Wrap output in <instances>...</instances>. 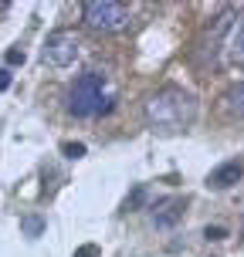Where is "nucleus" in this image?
<instances>
[{
  "label": "nucleus",
  "instance_id": "1",
  "mask_svg": "<svg viewBox=\"0 0 244 257\" xmlns=\"http://www.w3.org/2000/svg\"><path fill=\"white\" fill-rule=\"evenodd\" d=\"M193 118H197V102L190 91L177 88V85H167L146 98V122L153 128L177 132V128H187Z\"/></svg>",
  "mask_w": 244,
  "mask_h": 257
},
{
  "label": "nucleus",
  "instance_id": "2",
  "mask_svg": "<svg viewBox=\"0 0 244 257\" xmlns=\"http://www.w3.org/2000/svg\"><path fill=\"white\" fill-rule=\"evenodd\" d=\"M112 102H116V95L109 91L105 75H99V71H85V75L71 85V95H68V108H71V115H78V118L105 115V112L112 108Z\"/></svg>",
  "mask_w": 244,
  "mask_h": 257
},
{
  "label": "nucleus",
  "instance_id": "3",
  "mask_svg": "<svg viewBox=\"0 0 244 257\" xmlns=\"http://www.w3.org/2000/svg\"><path fill=\"white\" fill-rule=\"evenodd\" d=\"M82 21L92 31H102V34H116L129 24V7L119 0H85L82 7Z\"/></svg>",
  "mask_w": 244,
  "mask_h": 257
},
{
  "label": "nucleus",
  "instance_id": "4",
  "mask_svg": "<svg viewBox=\"0 0 244 257\" xmlns=\"http://www.w3.org/2000/svg\"><path fill=\"white\" fill-rule=\"evenodd\" d=\"M78 48H82V44H78V38L71 31H51L41 54H44V61L54 64V68H68V64H75Z\"/></svg>",
  "mask_w": 244,
  "mask_h": 257
},
{
  "label": "nucleus",
  "instance_id": "5",
  "mask_svg": "<svg viewBox=\"0 0 244 257\" xmlns=\"http://www.w3.org/2000/svg\"><path fill=\"white\" fill-rule=\"evenodd\" d=\"M231 21H234V11L227 7V11H220L214 21H210V27H207V41H204V54L210 58V64H214V58H217L220 51V41H224V34L231 31Z\"/></svg>",
  "mask_w": 244,
  "mask_h": 257
},
{
  "label": "nucleus",
  "instance_id": "6",
  "mask_svg": "<svg viewBox=\"0 0 244 257\" xmlns=\"http://www.w3.org/2000/svg\"><path fill=\"white\" fill-rule=\"evenodd\" d=\"M183 206L187 203H183L180 196H167V200H159V203L153 206L149 217H153V223L159 227V230H170V227H177V223L183 220Z\"/></svg>",
  "mask_w": 244,
  "mask_h": 257
},
{
  "label": "nucleus",
  "instance_id": "7",
  "mask_svg": "<svg viewBox=\"0 0 244 257\" xmlns=\"http://www.w3.org/2000/svg\"><path fill=\"white\" fill-rule=\"evenodd\" d=\"M241 176H244V159H227V163H220L217 169H210L207 186H210V190H231Z\"/></svg>",
  "mask_w": 244,
  "mask_h": 257
},
{
  "label": "nucleus",
  "instance_id": "8",
  "mask_svg": "<svg viewBox=\"0 0 244 257\" xmlns=\"http://www.w3.org/2000/svg\"><path fill=\"white\" fill-rule=\"evenodd\" d=\"M220 102H224V112L231 118H244V81L241 85H231V88L224 91Z\"/></svg>",
  "mask_w": 244,
  "mask_h": 257
},
{
  "label": "nucleus",
  "instance_id": "9",
  "mask_svg": "<svg viewBox=\"0 0 244 257\" xmlns=\"http://www.w3.org/2000/svg\"><path fill=\"white\" fill-rule=\"evenodd\" d=\"M231 54H234V61L244 64V21L237 24V31H234V38H231Z\"/></svg>",
  "mask_w": 244,
  "mask_h": 257
},
{
  "label": "nucleus",
  "instance_id": "10",
  "mask_svg": "<svg viewBox=\"0 0 244 257\" xmlns=\"http://www.w3.org/2000/svg\"><path fill=\"white\" fill-rule=\"evenodd\" d=\"M21 227H24V230H27V237H38V233H41V227H44V223H41L38 217H24V220H21Z\"/></svg>",
  "mask_w": 244,
  "mask_h": 257
},
{
  "label": "nucleus",
  "instance_id": "11",
  "mask_svg": "<svg viewBox=\"0 0 244 257\" xmlns=\"http://www.w3.org/2000/svg\"><path fill=\"white\" fill-rule=\"evenodd\" d=\"M61 153L68 156V159H78V156H85V146H82V142H64Z\"/></svg>",
  "mask_w": 244,
  "mask_h": 257
},
{
  "label": "nucleus",
  "instance_id": "12",
  "mask_svg": "<svg viewBox=\"0 0 244 257\" xmlns=\"http://www.w3.org/2000/svg\"><path fill=\"white\" fill-rule=\"evenodd\" d=\"M75 257H99V247L85 244V247H78V250H75Z\"/></svg>",
  "mask_w": 244,
  "mask_h": 257
},
{
  "label": "nucleus",
  "instance_id": "13",
  "mask_svg": "<svg viewBox=\"0 0 244 257\" xmlns=\"http://www.w3.org/2000/svg\"><path fill=\"white\" fill-rule=\"evenodd\" d=\"M7 64H24V51L11 48V51H7Z\"/></svg>",
  "mask_w": 244,
  "mask_h": 257
},
{
  "label": "nucleus",
  "instance_id": "14",
  "mask_svg": "<svg viewBox=\"0 0 244 257\" xmlns=\"http://www.w3.org/2000/svg\"><path fill=\"white\" fill-rule=\"evenodd\" d=\"M7 88H11V71L0 68V91H7Z\"/></svg>",
  "mask_w": 244,
  "mask_h": 257
},
{
  "label": "nucleus",
  "instance_id": "15",
  "mask_svg": "<svg viewBox=\"0 0 244 257\" xmlns=\"http://www.w3.org/2000/svg\"><path fill=\"white\" fill-rule=\"evenodd\" d=\"M207 240H224V230H220V227H214V230L207 227Z\"/></svg>",
  "mask_w": 244,
  "mask_h": 257
},
{
  "label": "nucleus",
  "instance_id": "16",
  "mask_svg": "<svg viewBox=\"0 0 244 257\" xmlns=\"http://www.w3.org/2000/svg\"><path fill=\"white\" fill-rule=\"evenodd\" d=\"M7 7H11V4H0V14H4V11H7Z\"/></svg>",
  "mask_w": 244,
  "mask_h": 257
}]
</instances>
